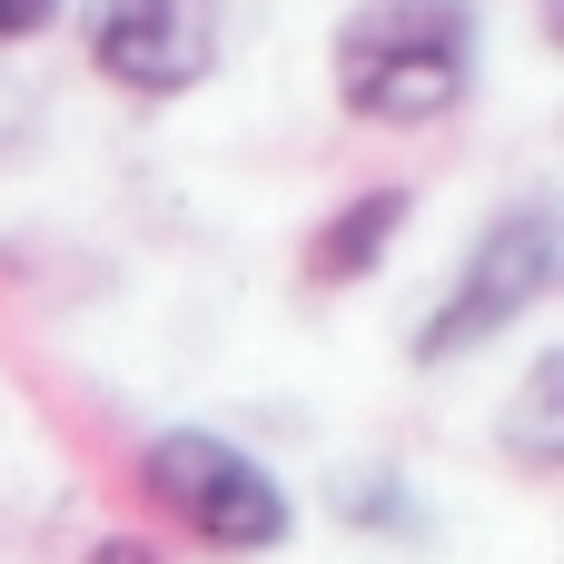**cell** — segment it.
Masks as SVG:
<instances>
[{
    "mask_svg": "<svg viewBox=\"0 0 564 564\" xmlns=\"http://www.w3.org/2000/svg\"><path fill=\"white\" fill-rule=\"evenodd\" d=\"M357 129H436L476 99V0H357L327 50Z\"/></svg>",
    "mask_w": 564,
    "mask_h": 564,
    "instance_id": "1",
    "label": "cell"
},
{
    "mask_svg": "<svg viewBox=\"0 0 564 564\" xmlns=\"http://www.w3.org/2000/svg\"><path fill=\"white\" fill-rule=\"evenodd\" d=\"M139 496L208 555H278L297 535V496L268 456H248L218 426H159L139 446Z\"/></svg>",
    "mask_w": 564,
    "mask_h": 564,
    "instance_id": "2",
    "label": "cell"
},
{
    "mask_svg": "<svg viewBox=\"0 0 564 564\" xmlns=\"http://www.w3.org/2000/svg\"><path fill=\"white\" fill-rule=\"evenodd\" d=\"M555 278H564V228H555V208H545V198L506 208V218L456 258L446 297L426 307V327H416V367H456V357L496 347L506 327H525V317L555 297Z\"/></svg>",
    "mask_w": 564,
    "mask_h": 564,
    "instance_id": "3",
    "label": "cell"
},
{
    "mask_svg": "<svg viewBox=\"0 0 564 564\" xmlns=\"http://www.w3.org/2000/svg\"><path fill=\"white\" fill-rule=\"evenodd\" d=\"M79 40H89V69L129 99H188L218 69V10L208 0H89Z\"/></svg>",
    "mask_w": 564,
    "mask_h": 564,
    "instance_id": "4",
    "label": "cell"
},
{
    "mask_svg": "<svg viewBox=\"0 0 564 564\" xmlns=\"http://www.w3.org/2000/svg\"><path fill=\"white\" fill-rule=\"evenodd\" d=\"M406 218H416V188H357L347 208H327L317 228H307V288H357V278H377L387 268V248L406 238Z\"/></svg>",
    "mask_w": 564,
    "mask_h": 564,
    "instance_id": "5",
    "label": "cell"
},
{
    "mask_svg": "<svg viewBox=\"0 0 564 564\" xmlns=\"http://www.w3.org/2000/svg\"><path fill=\"white\" fill-rule=\"evenodd\" d=\"M555 387H564V367L535 357V377H525V397H516V426H506V446H516L525 466H555Z\"/></svg>",
    "mask_w": 564,
    "mask_h": 564,
    "instance_id": "6",
    "label": "cell"
},
{
    "mask_svg": "<svg viewBox=\"0 0 564 564\" xmlns=\"http://www.w3.org/2000/svg\"><path fill=\"white\" fill-rule=\"evenodd\" d=\"M59 20V0H0V40H40Z\"/></svg>",
    "mask_w": 564,
    "mask_h": 564,
    "instance_id": "7",
    "label": "cell"
},
{
    "mask_svg": "<svg viewBox=\"0 0 564 564\" xmlns=\"http://www.w3.org/2000/svg\"><path fill=\"white\" fill-rule=\"evenodd\" d=\"M79 564H169V555H159V545H139V535H99Z\"/></svg>",
    "mask_w": 564,
    "mask_h": 564,
    "instance_id": "8",
    "label": "cell"
}]
</instances>
